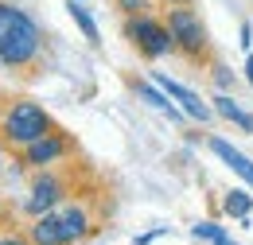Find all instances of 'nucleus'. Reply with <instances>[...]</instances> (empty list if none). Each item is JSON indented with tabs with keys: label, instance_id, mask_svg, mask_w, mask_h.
Returning a JSON list of instances; mask_svg holds the SVG:
<instances>
[{
	"label": "nucleus",
	"instance_id": "obj_1",
	"mask_svg": "<svg viewBox=\"0 0 253 245\" xmlns=\"http://www.w3.org/2000/svg\"><path fill=\"white\" fill-rule=\"evenodd\" d=\"M39 55H43V31L35 28V20L0 0V66L28 70L39 62Z\"/></svg>",
	"mask_w": 253,
	"mask_h": 245
},
{
	"label": "nucleus",
	"instance_id": "obj_2",
	"mask_svg": "<svg viewBox=\"0 0 253 245\" xmlns=\"http://www.w3.org/2000/svg\"><path fill=\"white\" fill-rule=\"evenodd\" d=\"M90 234V218L82 206H55L47 214L35 218V226L28 230L32 245H74Z\"/></svg>",
	"mask_w": 253,
	"mask_h": 245
},
{
	"label": "nucleus",
	"instance_id": "obj_3",
	"mask_svg": "<svg viewBox=\"0 0 253 245\" xmlns=\"http://www.w3.org/2000/svg\"><path fill=\"white\" fill-rule=\"evenodd\" d=\"M51 128H55V124L47 117V109L35 105V101H16V105L4 113V121H0L4 144H12V148H28L39 136H47Z\"/></svg>",
	"mask_w": 253,
	"mask_h": 245
},
{
	"label": "nucleus",
	"instance_id": "obj_4",
	"mask_svg": "<svg viewBox=\"0 0 253 245\" xmlns=\"http://www.w3.org/2000/svg\"><path fill=\"white\" fill-rule=\"evenodd\" d=\"M125 39L144 55V59H164L168 51H175V35H171V28L160 24V20H152L148 12H144V16H128Z\"/></svg>",
	"mask_w": 253,
	"mask_h": 245
},
{
	"label": "nucleus",
	"instance_id": "obj_5",
	"mask_svg": "<svg viewBox=\"0 0 253 245\" xmlns=\"http://www.w3.org/2000/svg\"><path fill=\"white\" fill-rule=\"evenodd\" d=\"M168 28H171L175 47H179L183 55L199 59V55L207 51V28H203L199 12H191L187 4H179V8H171V12H168Z\"/></svg>",
	"mask_w": 253,
	"mask_h": 245
},
{
	"label": "nucleus",
	"instance_id": "obj_6",
	"mask_svg": "<svg viewBox=\"0 0 253 245\" xmlns=\"http://www.w3.org/2000/svg\"><path fill=\"white\" fill-rule=\"evenodd\" d=\"M66 199V183L59 175H51V171H43V175H35L32 187H28V199H24V210L32 218L47 214V210H55V206H63Z\"/></svg>",
	"mask_w": 253,
	"mask_h": 245
},
{
	"label": "nucleus",
	"instance_id": "obj_7",
	"mask_svg": "<svg viewBox=\"0 0 253 245\" xmlns=\"http://www.w3.org/2000/svg\"><path fill=\"white\" fill-rule=\"evenodd\" d=\"M152 82H156L160 90L168 93L171 101H179V109L187 113V117H195V121H211V113H214V105H207V101H199V93L187 90L183 82H175V78H168L164 70H156L152 74Z\"/></svg>",
	"mask_w": 253,
	"mask_h": 245
},
{
	"label": "nucleus",
	"instance_id": "obj_8",
	"mask_svg": "<svg viewBox=\"0 0 253 245\" xmlns=\"http://www.w3.org/2000/svg\"><path fill=\"white\" fill-rule=\"evenodd\" d=\"M66 148H70V140H66L63 132H47V136H39L35 144H28V148H20V160L28 163V167H47V163H55V160H63Z\"/></svg>",
	"mask_w": 253,
	"mask_h": 245
},
{
	"label": "nucleus",
	"instance_id": "obj_9",
	"mask_svg": "<svg viewBox=\"0 0 253 245\" xmlns=\"http://www.w3.org/2000/svg\"><path fill=\"white\" fill-rule=\"evenodd\" d=\"M211 152L218 156V160L226 163V167H230V171H234V175H242V179L253 187V160H246V156L238 152L234 144H226L222 136H211Z\"/></svg>",
	"mask_w": 253,
	"mask_h": 245
},
{
	"label": "nucleus",
	"instance_id": "obj_10",
	"mask_svg": "<svg viewBox=\"0 0 253 245\" xmlns=\"http://www.w3.org/2000/svg\"><path fill=\"white\" fill-rule=\"evenodd\" d=\"M214 113H218V117H226V121H234L238 128L253 132V113H246L242 105H234V101H230L226 93H218V97H214Z\"/></svg>",
	"mask_w": 253,
	"mask_h": 245
},
{
	"label": "nucleus",
	"instance_id": "obj_11",
	"mask_svg": "<svg viewBox=\"0 0 253 245\" xmlns=\"http://www.w3.org/2000/svg\"><path fill=\"white\" fill-rule=\"evenodd\" d=\"M136 93H140L144 101H152L160 113H168V117H179V113H183L179 105H171V101H168V93H164V90H156V86H148V82H136Z\"/></svg>",
	"mask_w": 253,
	"mask_h": 245
},
{
	"label": "nucleus",
	"instance_id": "obj_12",
	"mask_svg": "<svg viewBox=\"0 0 253 245\" xmlns=\"http://www.w3.org/2000/svg\"><path fill=\"white\" fill-rule=\"evenodd\" d=\"M222 206H226V214H230V218H242V222H246V218H250V206H253V203H250V195H246L242 187H234V191L222 199Z\"/></svg>",
	"mask_w": 253,
	"mask_h": 245
},
{
	"label": "nucleus",
	"instance_id": "obj_13",
	"mask_svg": "<svg viewBox=\"0 0 253 245\" xmlns=\"http://www.w3.org/2000/svg\"><path fill=\"white\" fill-rule=\"evenodd\" d=\"M66 12H70V20H74V24L82 28V35H86L90 43H97V24H94V16H90V12L82 8V4H74V0L66 4Z\"/></svg>",
	"mask_w": 253,
	"mask_h": 245
},
{
	"label": "nucleus",
	"instance_id": "obj_14",
	"mask_svg": "<svg viewBox=\"0 0 253 245\" xmlns=\"http://www.w3.org/2000/svg\"><path fill=\"white\" fill-rule=\"evenodd\" d=\"M191 234H195V242H199V238H203V242H214V238H222L226 230H222V226H214V222H199Z\"/></svg>",
	"mask_w": 253,
	"mask_h": 245
},
{
	"label": "nucleus",
	"instance_id": "obj_15",
	"mask_svg": "<svg viewBox=\"0 0 253 245\" xmlns=\"http://www.w3.org/2000/svg\"><path fill=\"white\" fill-rule=\"evenodd\" d=\"M121 4V12H128V16H144L148 12V0H117Z\"/></svg>",
	"mask_w": 253,
	"mask_h": 245
},
{
	"label": "nucleus",
	"instance_id": "obj_16",
	"mask_svg": "<svg viewBox=\"0 0 253 245\" xmlns=\"http://www.w3.org/2000/svg\"><path fill=\"white\" fill-rule=\"evenodd\" d=\"M0 245H32V238H20V234H4Z\"/></svg>",
	"mask_w": 253,
	"mask_h": 245
},
{
	"label": "nucleus",
	"instance_id": "obj_17",
	"mask_svg": "<svg viewBox=\"0 0 253 245\" xmlns=\"http://www.w3.org/2000/svg\"><path fill=\"white\" fill-rule=\"evenodd\" d=\"M250 39H253V28H250V24H242V39H238V43H242V47H250Z\"/></svg>",
	"mask_w": 253,
	"mask_h": 245
},
{
	"label": "nucleus",
	"instance_id": "obj_18",
	"mask_svg": "<svg viewBox=\"0 0 253 245\" xmlns=\"http://www.w3.org/2000/svg\"><path fill=\"white\" fill-rule=\"evenodd\" d=\"M211 245H234V242H230V238L222 234V238H214V242H211Z\"/></svg>",
	"mask_w": 253,
	"mask_h": 245
},
{
	"label": "nucleus",
	"instance_id": "obj_19",
	"mask_svg": "<svg viewBox=\"0 0 253 245\" xmlns=\"http://www.w3.org/2000/svg\"><path fill=\"white\" fill-rule=\"evenodd\" d=\"M246 74H250V86H253V59L246 62Z\"/></svg>",
	"mask_w": 253,
	"mask_h": 245
},
{
	"label": "nucleus",
	"instance_id": "obj_20",
	"mask_svg": "<svg viewBox=\"0 0 253 245\" xmlns=\"http://www.w3.org/2000/svg\"><path fill=\"white\" fill-rule=\"evenodd\" d=\"M168 4H187V0H168Z\"/></svg>",
	"mask_w": 253,
	"mask_h": 245
},
{
	"label": "nucleus",
	"instance_id": "obj_21",
	"mask_svg": "<svg viewBox=\"0 0 253 245\" xmlns=\"http://www.w3.org/2000/svg\"><path fill=\"white\" fill-rule=\"evenodd\" d=\"M0 171H4V156H0Z\"/></svg>",
	"mask_w": 253,
	"mask_h": 245
}]
</instances>
